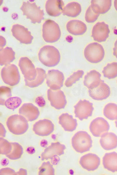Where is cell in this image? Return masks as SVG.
Here are the masks:
<instances>
[{
  "mask_svg": "<svg viewBox=\"0 0 117 175\" xmlns=\"http://www.w3.org/2000/svg\"><path fill=\"white\" fill-rule=\"evenodd\" d=\"M101 75L97 71L93 70L87 73L84 77V85L88 89L97 87L101 81Z\"/></svg>",
  "mask_w": 117,
  "mask_h": 175,
  "instance_id": "obj_24",
  "label": "cell"
},
{
  "mask_svg": "<svg viewBox=\"0 0 117 175\" xmlns=\"http://www.w3.org/2000/svg\"><path fill=\"white\" fill-rule=\"evenodd\" d=\"M47 96L51 105L56 109L64 108L67 101L63 92L61 90H53L50 88L47 92Z\"/></svg>",
  "mask_w": 117,
  "mask_h": 175,
  "instance_id": "obj_11",
  "label": "cell"
},
{
  "mask_svg": "<svg viewBox=\"0 0 117 175\" xmlns=\"http://www.w3.org/2000/svg\"><path fill=\"white\" fill-rule=\"evenodd\" d=\"M54 130V125L52 122L50 120L46 119L36 122L33 127L35 133L40 136H48Z\"/></svg>",
  "mask_w": 117,
  "mask_h": 175,
  "instance_id": "obj_15",
  "label": "cell"
},
{
  "mask_svg": "<svg viewBox=\"0 0 117 175\" xmlns=\"http://www.w3.org/2000/svg\"><path fill=\"white\" fill-rule=\"evenodd\" d=\"M15 58V52L11 48L6 47L1 49L0 64L1 66L8 64L12 62Z\"/></svg>",
  "mask_w": 117,
  "mask_h": 175,
  "instance_id": "obj_27",
  "label": "cell"
},
{
  "mask_svg": "<svg viewBox=\"0 0 117 175\" xmlns=\"http://www.w3.org/2000/svg\"><path fill=\"white\" fill-rule=\"evenodd\" d=\"M20 9L23 15L33 23H39L44 18L43 10L37 6L35 2L23 1Z\"/></svg>",
  "mask_w": 117,
  "mask_h": 175,
  "instance_id": "obj_4",
  "label": "cell"
},
{
  "mask_svg": "<svg viewBox=\"0 0 117 175\" xmlns=\"http://www.w3.org/2000/svg\"><path fill=\"white\" fill-rule=\"evenodd\" d=\"M81 11L80 4L76 2H72L69 3L64 7L62 13L68 16L75 17L79 15Z\"/></svg>",
  "mask_w": 117,
  "mask_h": 175,
  "instance_id": "obj_28",
  "label": "cell"
},
{
  "mask_svg": "<svg viewBox=\"0 0 117 175\" xmlns=\"http://www.w3.org/2000/svg\"><path fill=\"white\" fill-rule=\"evenodd\" d=\"M19 113L29 122L37 119L40 114L38 108L31 103L23 104L19 109Z\"/></svg>",
  "mask_w": 117,
  "mask_h": 175,
  "instance_id": "obj_19",
  "label": "cell"
},
{
  "mask_svg": "<svg viewBox=\"0 0 117 175\" xmlns=\"http://www.w3.org/2000/svg\"><path fill=\"white\" fill-rule=\"evenodd\" d=\"M74 108L75 116L80 120L91 116L94 109L93 104L86 99L80 100Z\"/></svg>",
  "mask_w": 117,
  "mask_h": 175,
  "instance_id": "obj_9",
  "label": "cell"
},
{
  "mask_svg": "<svg viewBox=\"0 0 117 175\" xmlns=\"http://www.w3.org/2000/svg\"><path fill=\"white\" fill-rule=\"evenodd\" d=\"M103 113L104 116L109 120H117V104L112 103L107 104L104 108Z\"/></svg>",
  "mask_w": 117,
  "mask_h": 175,
  "instance_id": "obj_30",
  "label": "cell"
},
{
  "mask_svg": "<svg viewBox=\"0 0 117 175\" xmlns=\"http://www.w3.org/2000/svg\"><path fill=\"white\" fill-rule=\"evenodd\" d=\"M64 5L62 0H47L45 4L46 11L50 16H58L62 13Z\"/></svg>",
  "mask_w": 117,
  "mask_h": 175,
  "instance_id": "obj_20",
  "label": "cell"
},
{
  "mask_svg": "<svg viewBox=\"0 0 117 175\" xmlns=\"http://www.w3.org/2000/svg\"><path fill=\"white\" fill-rule=\"evenodd\" d=\"M109 33L110 30L107 24L103 22H98L92 28V36L96 41L103 42L109 37Z\"/></svg>",
  "mask_w": 117,
  "mask_h": 175,
  "instance_id": "obj_17",
  "label": "cell"
},
{
  "mask_svg": "<svg viewBox=\"0 0 117 175\" xmlns=\"http://www.w3.org/2000/svg\"><path fill=\"white\" fill-rule=\"evenodd\" d=\"M0 154L6 155L9 154L12 149L11 143L2 137L0 138Z\"/></svg>",
  "mask_w": 117,
  "mask_h": 175,
  "instance_id": "obj_37",
  "label": "cell"
},
{
  "mask_svg": "<svg viewBox=\"0 0 117 175\" xmlns=\"http://www.w3.org/2000/svg\"><path fill=\"white\" fill-rule=\"evenodd\" d=\"M113 55L117 58V39L114 43V47L113 48Z\"/></svg>",
  "mask_w": 117,
  "mask_h": 175,
  "instance_id": "obj_40",
  "label": "cell"
},
{
  "mask_svg": "<svg viewBox=\"0 0 117 175\" xmlns=\"http://www.w3.org/2000/svg\"><path fill=\"white\" fill-rule=\"evenodd\" d=\"M46 78L48 86L52 90H59L63 85L64 75L62 72L58 70H48Z\"/></svg>",
  "mask_w": 117,
  "mask_h": 175,
  "instance_id": "obj_8",
  "label": "cell"
},
{
  "mask_svg": "<svg viewBox=\"0 0 117 175\" xmlns=\"http://www.w3.org/2000/svg\"><path fill=\"white\" fill-rule=\"evenodd\" d=\"M6 125L9 131L16 135L24 134L29 127L28 121L20 115L14 114L9 116L7 119Z\"/></svg>",
  "mask_w": 117,
  "mask_h": 175,
  "instance_id": "obj_2",
  "label": "cell"
},
{
  "mask_svg": "<svg viewBox=\"0 0 117 175\" xmlns=\"http://www.w3.org/2000/svg\"><path fill=\"white\" fill-rule=\"evenodd\" d=\"M22 102V100L20 97H11L6 101L4 105L9 109L14 110L18 108Z\"/></svg>",
  "mask_w": 117,
  "mask_h": 175,
  "instance_id": "obj_35",
  "label": "cell"
},
{
  "mask_svg": "<svg viewBox=\"0 0 117 175\" xmlns=\"http://www.w3.org/2000/svg\"><path fill=\"white\" fill-rule=\"evenodd\" d=\"M18 66L25 79L31 81L34 80L37 75L36 69L31 60L27 57L20 59Z\"/></svg>",
  "mask_w": 117,
  "mask_h": 175,
  "instance_id": "obj_10",
  "label": "cell"
},
{
  "mask_svg": "<svg viewBox=\"0 0 117 175\" xmlns=\"http://www.w3.org/2000/svg\"><path fill=\"white\" fill-rule=\"evenodd\" d=\"M0 92V104L1 105H4L6 101L12 96L11 90L8 87L1 86Z\"/></svg>",
  "mask_w": 117,
  "mask_h": 175,
  "instance_id": "obj_36",
  "label": "cell"
},
{
  "mask_svg": "<svg viewBox=\"0 0 117 175\" xmlns=\"http://www.w3.org/2000/svg\"><path fill=\"white\" fill-rule=\"evenodd\" d=\"M115 122L116 125V126L117 128V119L116 120Z\"/></svg>",
  "mask_w": 117,
  "mask_h": 175,
  "instance_id": "obj_42",
  "label": "cell"
},
{
  "mask_svg": "<svg viewBox=\"0 0 117 175\" xmlns=\"http://www.w3.org/2000/svg\"><path fill=\"white\" fill-rule=\"evenodd\" d=\"M0 175H16V173L13 169L9 168H4L1 169Z\"/></svg>",
  "mask_w": 117,
  "mask_h": 175,
  "instance_id": "obj_39",
  "label": "cell"
},
{
  "mask_svg": "<svg viewBox=\"0 0 117 175\" xmlns=\"http://www.w3.org/2000/svg\"><path fill=\"white\" fill-rule=\"evenodd\" d=\"M111 5V0H92L91 1L92 10L99 14L106 13L110 9Z\"/></svg>",
  "mask_w": 117,
  "mask_h": 175,
  "instance_id": "obj_26",
  "label": "cell"
},
{
  "mask_svg": "<svg viewBox=\"0 0 117 175\" xmlns=\"http://www.w3.org/2000/svg\"><path fill=\"white\" fill-rule=\"evenodd\" d=\"M66 148L65 145L57 142L52 143L44 149L41 154L42 160H47L57 155L60 156L64 154Z\"/></svg>",
  "mask_w": 117,
  "mask_h": 175,
  "instance_id": "obj_16",
  "label": "cell"
},
{
  "mask_svg": "<svg viewBox=\"0 0 117 175\" xmlns=\"http://www.w3.org/2000/svg\"><path fill=\"white\" fill-rule=\"evenodd\" d=\"M12 149L11 152L6 155V157L11 160H16L20 158L23 153V148L20 144L16 142L11 143Z\"/></svg>",
  "mask_w": 117,
  "mask_h": 175,
  "instance_id": "obj_32",
  "label": "cell"
},
{
  "mask_svg": "<svg viewBox=\"0 0 117 175\" xmlns=\"http://www.w3.org/2000/svg\"><path fill=\"white\" fill-rule=\"evenodd\" d=\"M38 58L43 65L47 67H52L58 64L61 56L59 52L56 47L51 45H46L39 50Z\"/></svg>",
  "mask_w": 117,
  "mask_h": 175,
  "instance_id": "obj_1",
  "label": "cell"
},
{
  "mask_svg": "<svg viewBox=\"0 0 117 175\" xmlns=\"http://www.w3.org/2000/svg\"><path fill=\"white\" fill-rule=\"evenodd\" d=\"M66 27L68 32L74 35H82L87 29V26L84 23L77 20L69 21L67 23Z\"/></svg>",
  "mask_w": 117,
  "mask_h": 175,
  "instance_id": "obj_23",
  "label": "cell"
},
{
  "mask_svg": "<svg viewBox=\"0 0 117 175\" xmlns=\"http://www.w3.org/2000/svg\"><path fill=\"white\" fill-rule=\"evenodd\" d=\"M54 169L49 161L43 162L39 169V175H54Z\"/></svg>",
  "mask_w": 117,
  "mask_h": 175,
  "instance_id": "obj_34",
  "label": "cell"
},
{
  "mask_svg": "<svg viewBox=\"0 0 117 175\" xmlns=\"http://www.w3.org/2000/svg\"><path fill=\"white\" fill-rule=\"evenodd\" d=\"M11 31L13 36L20 43L25 44L32 43L33 37L30 32L24 26L19 24H14Z\"/></svg>",
  "mask_w": 117,
  "mask_h": 175,
  "instance_id": "obj_12",
  "label": "cell"
},
{
  "mask_svg": "<svg viewBox=\"0 0 117 175\" xmlns=\"http://www.w3.org/2000/svg\"><path fill=\"white\" fill-rule=\"evenodd\" d=\"M110 125L108 122L102 117H97L91 123L89 129L94 136L98 137L107 132L109 130Z\"/></svg>",
  "mask_w": 117,
  "mask_h": 175,
  "instance_id": "obj_13",
  "label": "cell"
},
{
  "mask_svg": "<svg viewBox=\"0 0 117 175\" xmlns=\"http://www.w3.org/2000/svg\"><path fill=\"white\" fill-rule=\"evenodd\" d=\"M104 76L109 79L114 78L117 77V62L108 63L102 71Z\"/></svg>",
  "mask_w": 117,
  "mask_h": 175,
  "instance_id": "obj_31",
  "label": "cell"
},
{
  "mask_svg": "<svg viewBox=\"0 0 117 175\" xmlns=\"http://www.w3.org/2000/svg\"></svg>",
  "mask_w": 117,
  "mask_h": 175,
  "instance_id": "obj_43",
  "label": "cell"
},
{
  "mask_svg": "<svg viewBox=\"0 0 117 175\" xmlns=\"http://www.w3.org/2000/svg\"><path fill=\"white\" fill-rule=\"evenodd\" d=\"M1 76L4 83L11 86L16 85L20 80V75L18 68L13 64L7 65L2 68Z\"/></svg>",
  "mask_w": 117,
  "mask_h": 175,
  "instance_id": "obj_7",
  "label": "cell"
},
{
  "mask_svg": "<svg viewBox=\"0 0 117 175\" xmlns=\"http://www.w3.org/2000/svg\"><path fill=\"white\" fill-rule=\"evenodd\" d=\"M84 56L89 62L97 63L104 59L105 52L103 47L96 42L91 43L85 47L84 50Z\"/></svg>",
  "mask_w": 117,
  "mask_h": 175,
  "instance_id": "obj_6",
  "label": "cell"
},
{
  "mask_svg": "<svg viewBox=\"0 0 117 175\" xmlns=\"http://www.w3.org/2000/svg\"><path fill=\"white\" fill-rule=\"evenodd\" d=\"M110 93L109 87L102 80L97 87L89 89L88 90L90 97L96 100H102L106 99L110 96Z\"/></svg>",
  "mask_w": 117,
  "mask_h": 175,
  "instance_id": "obj_14",
  "label": "cell"
},
{
  "mask_svg": "<svg viewBox=\"0 0 117 175\" xmlns=\"http://www.w3.org/2000/svg\"><path fill=\"white\" fill-rule=\"evenodd\" d=\"M114 6L116 9L117 11V0H114Z\"/></svg>",
  "mask_w": 117,
  "mask_h": 175,
  "instance_id": "obj_41",
  "label": "cell"
},
{
  "mask_svg": "<svg viewBox=\"0 0 117 175\" xmlns=\"http://www.w3.org/2000/svg\"><path fill=\"white\" fill-rule=\"evenodd\" d=\"M59 123L66 131L72 132L75 130L78 124L76 119L67 113H63L58 118Z\"/></svg>",
  "mask_w": 117,
  "mask_h": 175,
  "instance_id": "obj_22",
  "label": "cell"
},
{
  "mask_svg": "<svg viewBox=\"0 0 117 175\" xmlns=\"http://www.w3.org/2000/svg\"><path fill=\"white\" fill-rule=\"evenodd\" d=\"M37 75L36 78L31 81L24 79L25 85L30 88L37 87L41 85L44 81L46 78L45 71L40 68H36Z\"/></svg>",
  "mask_w": 117,
  "mask_h": 175,
  "instance_id": "obj_29",
  "label": "cell"
},
{
  "mask_svg": "<svg viewBox=\"0 0 117 175\" xmlns=\"http://www.w3.org/2000/svg\"><path fill=\"white\" fill-rule=\"evenodd\" d=\"M100 143L105 150L115 149L117 147V136L113 132H106L101 136Z\"/></svg>",
  "mask_w": 117,
  "mask_h": 175,
  "instance_id": "obj_21",
  "label": "cell"
},
{
  "mask_svg": "<svg viewBox=\"0 0 117 175\" xmlns=\"http://www.w3.org/2000/svg\"><path fill=\"white\" fill-rule=\"evenodd\" d=\"M100 162L99 158L96 154L89 153L82 156L79 163L84 169L88 171H93L97 169Z\"/></svg>",
  "mask_w": 117,
  "mask_h": 175,
  "instance_id": "obj_18",
  "label": "cell"
},
{
  "mask_svg": "<svg viewBox=\"0 0 117 175\" xmlns=\"http://www.w3.org/2000/svg\"><path fill=\"white\" fill-rule=\"evenodd\" d=\"M61 32L58 25L51 20H46L42 26V37L45 41L54 43L60 37Z\"/></svg>",
  "mask_w": 117,
  "mask_h": 175,
  "instance_id": "obj_5",
  "label": "cell"
},
{
  "mask_svg": "<svg viewBox=\"0 0 117 175\" xmlns=\"http://www.w3.org/2000/svg\"><path fill=\"white\" fill-rule=\"evenodd\" d=\"M102 162L104 168L113 172H117V153L113 152L105 153Z\"/></svg>",
  "mask_w": 117,
  "mask_h": 175,
  "instance_id": "obj_25",
  "label": "cell"
},
{
  "mask_svg": "<svg viewBox=\"0 0 117 175\" xmlns=\"http://www.w3.org/2000/svg\"><path fill=\"white\" fill-rule=\"evenodd\" d=\"M71 143L73 148L80 153L89 151L92 146L91 137L85 131H79L76 133L72 139Z\"/></svg>",
  "mask_w": 117,
  "mask_h": 175,
  "instance_id": "obj_3",
  "label": "cell"
},
{
  "mask_svg": "<svg viewBox=\"0 0 117 175\" xmlns=\"http://www.w3.org/2000/svg\"><path fill=\"white\" fill-rule=\"evenodd\" d=\"M84 74V71L82 70H79L74 72L66 80L65 85L67 87H71L82 78Z\"/></svg>",
  "mask_w": 117,
  "mask_h": 175,
  "instance_id": "obj_33",
  "label": "cell"
},
{
  "mask_svg": "<svg viewBox=\"0 0 117 175\" xmlns=\"http://www.w3.org/2000/svg\"><path fill=\"white\" fill-rule=\"evenodd\" d=\"M99 14H96L92 10L91 5L87 9L85 14L86 21L88 23H92L97 19Z\"/></svg>",
  "mask_w": 117,
  "mask_h": 175,
  "instance_id": "obj_38",
  "label": "cell"
}]
</instances>
